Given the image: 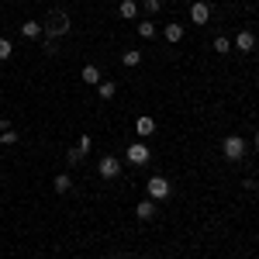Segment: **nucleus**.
<instances>
[{"label": "nucleus", "instance_id": "obj_13", "mask_svg": "<svg viewBox=\"0 0 259 259\" xmlns=\"http://www.w3.org/2000/svg\"><path fill=\"white\" fill-rule=\"evenodd\" d=\"M114 90H118V87H114V80H100V83H97V94H100L104 100L114 97Z\"/></svg>", "mask_w": 259, "mask_h": 259}, {"label": "nucleus", "instance_id": "obj_15", "mask_svg": "<svg viewBox=\"0 0 259 259\" xmlns=\"http://www.w3.org/2000/svg\"><path fill=\"white\" fill-rule=\"evenodd\" d=\"M121 62H124V66H139V62H142V52H139V49H128V52L121 56Z\"/></svg>", "mask_w": 259, "mask_h": 259}, {"label": "nucleus", "instance_id": "obj_14", "mask_svg": "<svg viewBox=\"0 0 259 259\" xmlns=\"http://www.w3.org/2000/svg\"><path fill=\"white\" fill-rule=\"evenodd\" d=\"M183 38V24H166V41H180Z\"/></svg>", "mask_w": 259, "mask_h": 259}, {"label": "nucleus", "instance_id": "obj_16", "mask_svg": "<svg viewBox=\"0 0 259 259\" xmlns=\"http://www.w3.org/2000/svg\"><path fill=\"white\" fill-rule=\"evenodd\" d=\"M69 187H73V180H69V173H59V177H56V194H66Z\"/></svg>", "mask_w": 259, "mask_h": 259}, {"label": "nucleus", "instance_id": "obj_4", "mask_svg": "<svg viewBox=\"0 0 259 259\" xmlns=\"http://www.w3.org/2000/svg\"><path fill=\"white\" fill-rule=\"evenodd\" d=\"M145 190H149V197H152V200H166L173 187H169V180H166V177H149Z\"/></svg>", "mask_w": 259, "mask_h": 259}, {"label": "nucleus", "instance_id": "obj_3", "mask_svg": "<svg viewBox=\"0 0 259 259\" xmlns=\"http://www.w3.org/2000/svg\"><path fill=\"white\" fill-rule=\"evenodd\" d=\"M124 159L132 162V166H145V162L152 159V152H149V145H145V142H132V145H128V152H124Z\"/></svg>", "mask_w": 259, "mask_h": 259}, {"label": "nucleus", "instance_id": "obj_19", "mask_svg": "<svg viewBox=\"0 0 259 259\" xmlns=\"http://www.w3.org/2000/svg\"><path fill=\"white\" fill-rule=\"evenodd\" d=\"M11 52H14V45H11L7 38H0V62H4V59H11Z\"/></svg>", "mask_w": 259, "mask_h": 259}, {"label": "nucleus", "instance_id": "obj_17", "mask_svg": "<svg viewBox=\"0 0 259 259\" xmlns=\"http://www.w3.org/2000/svg\"><path fill=\"white\" fill-rule=\"evenodd\" d=\"M214 52H218V56H225V52H232V41L225 38V35H218V38H214Z\"/></svg>", "mask_w": 259, "mask_h": 259}, {"label": "nucleus", "instance_id": "obj_22", "mask_svg": "<svg viewBox=\"0 0 259 259\" xmlns=\"http://www.w3.org/2000/svg\"><path fill=\"white\" fill-rule=\"evenodd\" d=\"M0 142H4V145H14V142H18V132H11V128L0 132Z\"/></svg>", "mask_w": 259, "mask_h": 259}, {"label": "nucleus", "instance_id": "obj_8", "mask_svg": "<svg viewBox=\"0 0 259 259\" xmlns=\"http://www.w3.org/2000/svg\"><path fill=\"white\" fill-rule=\"evenodd\" d=\"M235 49L252 52V49H256V35H252V31H239V35H235Z\"/></svg>", "mask_w": 259, "mask_h": 259}, {"label": "nucleus", "instance_id": "obj_7", "mask_svg": "<svg viewBox=\"0 0 259 259\" xmlns=\"http://www.w3.org/2000/svg\"><path fill=\"white\" fill-rule=\"evenodd\" d=\"M135 132H139V139H149V135L156 132V121L149 118V114H142V118L135 121Z\"/></svg>", "mask_w": 259, "mask_h": 259}, {"label": "nucleus", "instance_id": "obj_2", "mask_svg": "<svg viewBox=\"0 0 259 259\" xmlns=\"http://www.w3.org/2000/svg\"><path fill=\"white\" fill-rule=\"evenodd\" d=\"M221 152H225L228 162H239L242 156H245V139H242V135H228V139L221 142Z\"/></svg>", "mask_w": 259, "mask_h": 259}, {"label": "nucleus", "instance_id": "obj_11", "mask_svg": "<svg viewBox=\"0 0 259 259\" xmlns=\"http://www.w3.org/2000/svg\"><path fill=\"white\" fill-rule=\"evenodd\" d=\"M21 35H24V38H41V24L38 21H24V24H21Z\"/></svg>", "mask_w": 259, "mask_h": 259}, {"label": "nucleus", "instance_id": "obj_20", "mask_svg": "<svg viewBox=\"0 0 259 259\" xmlns=\"http://www.w3.org/2000/svg\"><path fill=\"white\" fill-rule=\"evenodd\" d=\"M76 149H80L83 156H87V152H90V149H94V139H90V135H83V139L76 142Z\"/></svg>", "mask_w": 259, "mask_h": 259}, {"label": "nucleus", "instance_id": "obj_9", "mask_svg": "<svg viewBox=\"0 0 259 259\" xmlns=\"http://www.w3.org/2000/svg\"><path fill=\"white\" fill-rule=\"evenodd\" d=\"M135 214H139V221H152L156 218V200H142L135 207Z\"/></svg>", "mask_w": 259, "mask_h": 259}, {"label": "nucleus", "instance_id": "obj_6", "mask_svg": "<svg viewBox=\"0 0 259 259\" xmlns=\"http://www.w3.org/2000/svg\"><path fill=\"white\" fill-rule=\"evenodd\" d=\"M190 21H194V24H207V21H211V7H207L204 0L190 4Z\"/></svg>", "mask_w": 259, "mask_h": 259}, {"label": "nucleus", "instance_id": "obj_24", "mask_svg": "<svg viewBox=\"0 0 259 259\" xmlns=\"http://www.w3.org/2000/svg\"><path fill=\"white\" fill-rule=\"evenodd\" d=\"M0 132H7V121H4V118H0Z\"/></svg>", "mask_w": 259, "mask_h": 259}, {"label": "nucleus", "instance_id": "obj_18", "mask_svg": "<svg viewBox=\"0 0 259 259\" xmlns=\"http://www.w3.org/2000/svg\"><path fill=\"white\" fill-rule=\"evenodd\" d=\"M139 35L142 38H152V35H156V24H152V21H139Z\"/></svg>", "mask_w": 259, "mask_h": 259}, {"label": "nucleus", "instance_id": "obj_23", "mask_svg": "<svg viewBox=\"0 0 259 259\" xmlns=\"http://www.w3.org/2000/svg\"><path fill=\"white\" fill-rule=\"evenodd\" d=\"M159 7H162L159 0H145V11H149V14H156V11H159Z\"/></svg>", "mask_w": 259, "mask_h": 259}, {"label": "nucleus", "instance_id": "obj_12", "mask_svg": "<svg viewBox=\"0 0 259 259\" xmlns=\"http://www.w3.org/2000/svg\"><path fill=\"white\" fill-rule=\"evenodd\" d=\"M83 83H90V87H97L100 83V69L90 62V66H83Z\"/></svg>", "mask_w": 259, "mask_h": 259}, {"label": "nucleus", "instance_id": "obj_21", "mask_svg": "<svg viewBox=\"0 0 259 259\" xmlns=\"http://www.w3.org/2000/svg\"><path fill=\"white\" fill-rule=\"evenodd\" d=\"M66 162H69V166H80V162H83V152H80V149H69Z\"/></svg>", "mask_w": 259, "mask_h": 259}, {"label": "nucleus", "instance_id": "obj_26", "mask_svg": "<svg viewBox=\"0 0 259 259\" xmlns=\"http://www.w3.org/2000/svg\"><path fill=\"white\" fill-rule=\"evenodd\" d=\"M114 259H124V256H114Z\"/></svg>", "mask_w": 259, "mask_h": 259}, {"label": "nucleus", "instance_id": "obj_10", "mask_svg": "<svg viewBox=\"0 0 259 259\" xmlns=\"http://www.w3.org/2000/svg\"><path fill=\"white\" fill-rule=\"evenodd\" d=\"M118 14L124 21H132V18H139V4L135 0H121V7H118Z\"/></svg>", "mask_w": 259, "mask_h": 259}, {"label": "nucleus", "instance_id": "obj_5", "mask_svg": "<svg viewBox=\"0 0 259 259\" xmlns=\"http://www.w3.org/2000/svg\"><path fill=\"white\" fill-rule=\"evenodd\" d=\"M97 173L104 180H118L121 177V159H114V156H104V159L97 162Z\"/></svg>", "mask_w": 259, "mask_h": 259}, {"label": "nucleus", "instance_id": "obj_27", "mask_svg": "<svg viewBox=\"0 0 259 259\" xmlns=\"http://www.w3.org/2000/svg\"><path fill=\"white\" fill-rule=\"evenodd\" d=\"M256 190H259V183H256Z\"/></svg>", "mask_w": 259, "mask_h": 259}, {"label": "nucleus", "instance_id": "obj_1", "mask_svg": "<svg viewBox=\"0 0 259 259\" xmlns=\"http://www.w3.org/2000/svg\"><path fill=\"white\" fill-rule=\"evenodd\" d=\"M66 31H69V14H66V11H52V14H49V18H45V24H41V35H45V38H59V35H66Z\"/></svg>", "mask_w": 259, "mask_h": 259}, {"label": "nucleus", "instance_id": "obj_25", "mask_svg": "<svg viewBox=\"0 0 259 259\" xmlns=\"http://www.w3.org/2000/svg\"><path fill=\"white\" fill-rule=\"evenodd\" d=\"M256 149H259V132H256Z\"/></svg>", "mask_w": 259, "mask_h": 259}]
</instances>
